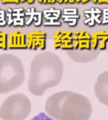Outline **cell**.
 Listing matches in <instances>:
<instances>
[{
	"mask_svg": "<svg viewBox=\"0 0 108 120\" xmlns=\"http://www.w3.org/2000/svg\"><path fill=\"white\" fill-rule=\"evenodd\" d=\"M63 70V63L56 53L45 51L38 54L30 64L29 90L36 96H42L48 89L60 83Z\"/></svg>",
	"mask_w": 108,
	"mask_h": 120,
	"instance_id": "6da1fadb",
	"label": "cell"
},
{
	"mask_svg": "<svg viewBox=\"0 0 108 120\" xmlns=\"http://www.w3.org/2000/svg\"><path fill=\"white\" fill-rule=\"evenodd\" d=\"M45 112L55 120H90L92 105L85 95L71 90H61L50 95Z\"/></svg>",
	"mask_w": 108,
	"mask_h": 120,
	"instance_id": "7a4b0ae2",
	"label": "cell"
},
{
	"mask_svg": "<svg viewBox=\"0 0 108 120\" xmlns=\"http://www.w3.org/2000/svg\"><path fill=\"white\" fill-rule=\"evenodd\" d=\"M22 62L16 55L0 54V94L9 93L19 88L25 80Z\"/></svg>",
	"mask_w": 108,
	"mask_h": 120,
	"instance_id": "3957f363",
	"label": "cell"
},
{
	"mask_svg": "<svg viewBox=\"0 0 108 120\" xmlns=\"http://www.w3.org/2000/svg\"><path fill=\"white\" fill-rule=\"evenodd\" d=\"M31 102L23 93H14L7 97L0 106V119L2 120H25L31 112Z\"/></svg>",
	"mask_w": 108,
	"mask_h": 120,
	"instance_id": "277c9868",
	"label": "cell"
},
{
	"mask_svg": "<svg viewBox=\"0 0 108 120\" xmlns=\"http://www.w3.org/2000/svg\"><path fill=\"white\" fill-rule=\"evenodd\" d=\"M94 92L100 102L108 106V70L97 76L94 86Z\"/></svg>",
	"mask_w": 108,
	"mask_h": 120,
	"instance_id": "5b68a950",
	"label": "cell"
},
{
	"mask_svg": "<svg viewBox=\"0 0 108 120\" xmlns=\"http://www.w3.org/2000/svg\"><path fill=\"white\" fill-rule=\"evenodd\" d=\"M73 33L70 30H57L53 35V45L56 49H73Z\"/></svg>",
	"mask_w": 108,
	"mask_h": 120,
	"instance_id": "8992f818",
	"label": "cell"
},
{
	"mask_svg": "<svg viewBox=\"0 0 108 120\" xmlns=\"http://www.w3.org/2000/svg\"><path fill=\"white\" fill-rule=\"evenodd\" d=\"M100 50H78V49H71L68 50L67 54L68 56L77 63H88L90 62L100 55Z\"/></svg>",
	"mask_w": 108,
	"mask_h": 120,
	"instance_id": "52a82bcc",
	"label": "cell"
},
{
	"mask_svg": "<svg viewBox=\"0 0 108 120\" xmlns=\"http://www.w3.org/2000/svg\"><path fill=\"white\" fill-rule=\"evenodd\" d=\"M46 33L41 30L29 32L26 35L27 48L31 50H43L46 48Z\"/></svg>",
	"mask_w": 108,
	"mask_h": 120,
	"instance_id": "ba28073f",
	"label": "cell"
},
{
	"mask_svg": "<svg viewBox=\"0 0 108 120\" xmlns=\"http://www.w3.org/2000/svg\"><path fill=\"white\" fill-rule=\"evenodd\" d=\"M73 49H91V35L85 30H75L73 33Z\"/></svg>",
	"mask_w": 108,
	"mask_h": 120,
	"instance_id": "9c48e42d",
	"label": "cell"
},
{
	"mask_svg": "<svg viewBox=\"0 0 108 120\" xmlns=\"http://www.w3.org/2000/svg\"><path fill=\"white\" fill-rule=\"evenodd\" d=\"M91 48L94 50H104L107 47L108 32L101 30L91 35Z\"/></svg>",
	"mask_w": 108,
	"mask_h": 120,
	"instance_id": "30bf717a",
	"label": "cell"
},
{
	"mask_svg": "<svg viewBox=\"0 0 108 120\" xmlns=\"http://www.w3.org/2000/svg\"><path fill=\"white\" fill-rule=\"evenodd\" d=\"M9 49H26V35L18 30H14L9 35Z\"/></svg>",
	"mask_w": 108,
	"mask_h": 120,
	"instance_id": "8fae6325",
	"label": "cell"
},
{
	"mask_svg": "<svg viewBox=\"0 0 108 120\" xmlns=\"http://www.w3.org/2000/svg\"><path fill=\"white\" fill-rule=\"evenodd\" d=\"M8 35L2 31H0V49H8Z\"/></svg>",
	"mask_w": 108,
	"mask_h": 120,
	"instance_id": "7c38bea8",
	"label": "cell"
},
{
	"mask_svg": "<svg viewBox=\"0 0 108 120\" xmlns=\"http://www.w3.org/2000/svg\"><path fill=\"white\" fill-rule=\"evenodd\" d=\"M64 14H65V15L66 14H68V16H71V15H76L77 11H76V9H65Z\"/></svg>",
	"mask_w": 108,
	"mask_h": 120,
	"instance_id": "4fadbf2b",
	"label": "cell"
},
{
	"mask_svg": "<svg viewBox=\"0 0 108 120\" xmlns=\"http://www.w3.org/2000/svg\"><path fill=\"white\" fill-rule=\"evenodd\" d=\"M4 11H0V26H4L7 21L4 19Z\"/></svg>",
	"mask_w": 108,
	"mask_h": 120,
	"instance_id": "5bb4252c",
	"label": "cell"
},
{
	"mask_svg": "<svg viewBox=\"0 0 108 120\" xmlns=\"http://www.w3.org/2000/svg\"><path fill=\"white\" fill-rule=\"evenodd\" d=\"M103 11H104V19L102 23H108V9H104Z\"/></svg>",
	"mask_w": 108,
	"mask_h": 120,
	"instance_id": "9a60e30c",
	"label": "cell"
},
{
	"mask_svg": "<svg viewBox=\"0 0 108 120\" xmlns=\"http://www.w3.org/2000/svg\"><path fill=\"white\" fill-rule=\"evenodd\" d=\"M2 4H19L20 2V0H2Z\"/></svg>",
	"mask_w": 108,
	"mask_h": 120,
	"instance_id": "2e32d148",
	"label": "cell"
},
{
	"mask_svg": "<svg viewBox=\"0 0 108 120\" xmlns=\"http://www.w3.org/2000/svg\"><path fill=\"white\" fill-rule=\"evenodd\" d=\"M56 2V0H43V4H54Z\"/></svg>",
	"mask_w": 108,
	"mask_h": 120,
	"instance_id": "e0dca14e",
	"label": "cell"
},
{
	"mask_svg": "<svg viewBox=\"0 0 108 120\" xmlns=\"http://www.w3.org/2000/svg\"><path fill=\"white\" fill-rule=\"evenodd\" d=\"M62 17H63V18H68V19L73 18V19H77L79 18V16H78V15H71V16H63Z\"/></svg>",
	"mask_w": 108,
	"mask_h": 120,
	"instance_id": "ac0fdd59",
	"label": "cell"
},
{
	"mask_svg": "<svg viewBox=\"0 0 108 120\" xmlns=\"http://www.w3.org/2000/svg\"><path fill=\"white\" fill-rule=\"evenodd\" d=\"M108 4V0H97V4Z\"/></svg>",
	"mask_w": 108,
	"mask_h": 120,
	"instance_id": "d6986e66",
	"label": "cell"
},
{
	"mask_svg": "<svg viewBox=\"0 0 108 120\" xmlns=\"http://www.w3.org/2000/svg\"><path fill=\"white\" fill-rule=\"evenodd\" d=\"M65 21H67V22H73V21H77V19H65Z\"/></svg>",
	"mask_w": 108,
	"mask_h": 120,
	"instance_id": "ffe728a7",
	"label": "cell"
},
{
	"mask_svg": "<svg viewBox=\"0 0 108 120\" xmlns=\"http://www.w3.org/2000/svg\"><path fill=\"white\" fill-rule=\"evenodd\" d=\"M34 2V0H28L27 1V3L29 4H33Z\"/></svg>",
	"mask_w": 108,
	"mask_h": 120,
	"instance_id": "44dd1931",
	"label": "cell"
},
{
	"mask_svg": "<svg viewBox=\"0 0 108 120\" xmlns=\"http://www.w3.org/2000/svg\"><path fill=\"white\" fill-rule=\"evenodd\" d=\"M90 0H82L81 1V3L82 4H85V3H87V2H90Z\"/></svg>",
	"mask_w": 108,
	"mask_h": 120,
	"instance_id": "7402d4cb",
	"label": "cell"
},
{
	"mask_svg": "<svg viewBox=\"0 0 108 120\" xmlns=\"http://www.w3.org/2000/svg\"><path fill=\"white\" fill-rule=\"evenodd\" d=\"M75 2V0H68V3L70 4H74Z\"/></svg>",
	"mask_w": 108,
	"mask_h": 120,
	"instance_id": "603a6c76",
	"label": "cell"
},
{
	"mask_svg": "<svg viewBox=\"0 0 108 120\" xmlns=\"http://www.w3.org/2000/svg\"><path fill=\"white\" fill-rule=\"evenodd\" d=\"M76 22H77V21H73V22H71V23H69V25H70V26H75V25L76 24Z\"/></svg>",
	"mask_w": 108,
	"mask_h": 120,
	"instance_id": "cb8c5ba5",
	"label": "cell"
},
{
	"mask_svg": "<svg viewBox=\"0 0 108 120\" xmlns=\"http://www.w3.org/2000/svg\"><path fill=\"white\" fill-rule=\"evenodd\" d=\"M56 2L59 4H63V0H56Z\"/></svg>",
	"mask_w": 108,
	"mask_h": 120,
	"instance_id": "d4e9b609",
	"label": "cell"
},
{
	"mask_svg": "<svg viewBox=\"0 0 108 120\" xmlns=\"http://www.w3.org/2000/svg\"><path fill=\"white\" fill-rule=\"evenodd\" d=\"M28 0H20V2H21V3H24V2H27Z\"/></svg>",
	"mask_w": 108,
	"mask_h": 120,
	"instance_id": "484cf974",
	"label": "cell"
},
{
	"mask_svg": "<svg viewBox=\"0 0 108 120\" xmlns=\"http://www.w3.org/2000/svg\"><path fill=\"white\" fill-rule=\"evenodd\" d=\"M92 2L94 4H97V0H92Z\"/></svg>",
	"mask_w": 108,
	"mask_h": 120,
	"instance_id": "4316f807",
	"label": "cell"
},
{
	"mask_svg": "<svg viewBox=\"0 0 108 120\" xmlns=\"http://www.w3.org/2000/svg\"><path fill=\"white\" fill-rule=\"evenodd\" d=\"M85 16H86L87 18H90V16L88 15V14H85Z\"/></svg>",
	"mask_w": 108,
	"mask_h": 120,
	"instance_id": "83f0119b",
	"label": "cell"
},
{
	"mask_svg": "<svg viewBox=\"0 0 108 120\" xmlns=\"http://www.w3.org/2000/svg\"><path fill=\"white\" fill-rule=\"evenodd\" d=\"M107 52H108V47H107Z\"/></svg>",
	"mask_w": 108,
	"mask_h": 120,
	"instance_id": "f1b7e54d",
	"label": "cell"
}]
</instances>
